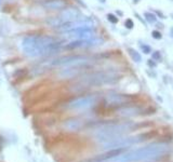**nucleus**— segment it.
Listing matches in <instances>:
<instances>
[{"label": "nucleus", "mask_w": 173, "mask_h": 162, "mask_svg": "<svg viewBox=\"0 0 173 162\" xmlns=\"http://www.w3.org/2000/svg\"><path fill=\"white\" fill-rule=\"evenodd\" d=\"M60 49L61 42L51 36L28 35L22 40V51L28 57L52 55Z\"/></svg>", "instance_id": "nucleus-1"}, {"label": "nucleus", "mask_w": 173, "mask_h": 162, "mask_svg": "<svg viewBox=\"0 0 173 162\" xmlns=\"http://www.w3.org/2000/svg\"><path fill=\"white\" fill-rule=\"evenodd\" d=\"M169 149L167 144H150L145 147H140L138 149H134L132 151H129L127 154H122L117 157L109 159H94L89 162H136V161H144V160H153V159L159 158L162 155H165L167 150Z\"/></svg>", "instance_id": "nucleus-2"}, {"label": "nucleus", "mask_w": 173, "mask_h": 162, "mask_svg": "<svg viewBox=\"0 0 173 162\" xmlns=\"http://www.w3.org/2000/svg\"><path fill=\"white\" fill-rule=\"evenodd\" d=\"M132 129V125L130 124H109L105 127L100 129V131L96 133V138L101 142H109L121 137V135Z\"/></svg>", "instance_id": "nucleus-3"}, {"label": "nucleus", "mask_w": 173, "mask_h": 162, "mask_svg": "<svg viewBox=\"0 0 173 162\" xmlns=\"http://www.w3.org/2000/svg\"><path fill=\"white\" fill-rule=\"evenodd\" d=\"M89 63V57L85 55H66L52 61L53 66H83Z\"/></svg>", "instance_id": "nucleus-4"}, {"label": "nucleus", "mask_w": 173, "mask_h": 162, "mask_svg": "<svg viewBox=\"0 0 173 162\" xmlns=\"http://www.w3.org/2000/svg\"><path fill=\"white\" fill-rule=\"evenodd\" d=\"M116 79V76L110 73H94L83 78V82L87 85H101L104 83L112 82Z\"/></svg>", "instance_id": "nucleus-5"}, {"label": "nucleus", "mask_w": 173, "mask_h": 162, "mask_svg": "<svg viewBox=\"0 0 173 162\" xmlns=\"http://www.w3.org/2000/svg\"><path fill=\"white\" fill-rule=\"evenodd\" d=\"M95 104V97L94 96H82V97H78L68 103L67 107L71 109H85V108H90Z\"/></svg>", "instance_id": "nucleus-6"}, {"label": "nucleus", "mask_w": 173, "mask_h": 162, "mask_svg": "<svg viewBox=\"0 0 173 162\" xmlns=\"http://www.w3.org/2000/svg\"><path fill=\"white\" fill-rule=\"evenodd\" d=\"M61 20L64 22V23H67V22H75L80 20V16H81V12L76 9V8H66V9H63L61 11L60 15Z\"/></svg>", "instance_id": "nucleus-7"}, {"label": "nucleus", "mask_w": 173, "mask_h": 162, "mask_svg": "<svg viewBox=\"0 0 173 162\" xmlns=\"http://www.w3.org/2000/svg\"><path fill=\"white\" fill-rule=\"evenodd\" d=\"M42 6L48 10H63L67 6L66 0H44Z\"/></svg>", "instance_id": "nucleus-8"}, {"label": "nucleus", "mask_w": 173, "mask_h": 162, "mask_svg": "<svg viewBox=\"0 0 173 162\" xmlns=\"http://www.w3.org/2000/svg\"><path fill=\"white\" fill-rule=\"evenodd\" d=\"M79 67L81 66H69V68H66V69H63L62 71L59 73V76L61 78H65V79H67V78H73L75 76H77L78 73H79Z\"/></svg>", "instance_id": "nucleus-9"}, {"label": "nucleus", "mask_w": 173, "mask_h": 162, "mask_svg": "<svg viewBox=\"0 0 173 162\" xmlns=\"http://www.w3.org/2000/svg\"><path fill=\"white\" fill-rule=\"evenodd\" d=\"M82 125V121L78 119H69L67 121H65L64 123V127H66L67 130H71V131H76L79 130Z\"/></svg>", "instance_id": "nucleus-10"}, {"label": "nucleus", "mask_w": 173, "mask_h": 162, "mask_svg": "<svg viewBox=\"0 0 173 162\" xmlns=\"http://www.w3.org/2000/svg\"><path fill=\"white\" fill-rule=\"evenodd\" d=\"M107 101L110 104H121L128 101V97L126 95H121V94H113V95H108Z\"/></svg>", "instance_id": "nucleus-11"}, {"label": "nucleus", "mask_w": 173, "mask_h": 162, "mask_svg": "<svg viewBox=\"0 0 173 162\" xmlns=\"http://www.w3.org/2000/svg\"><path fill=\"white\" fill-rule=\"evenodd\" d=\"M46 23L49 25V26H51V27H56V28H59L61 25L64 24V22L61 20L60 16H52V18H49L46 21Z\"/></svg>", "instance_id": "nucleus-12"}, {"label": "nucleus", "mask_w": 173, "mask_h": 162, "mask_svg": "<svg viewBox=\"0 0 173 162\" xmlns=\"http://www.w3.org/2000/svg\"><path fill=\"white\" fill-rule=\"evenodd\" d=\"M129 54H130L131 58H132V61H134V62H136V63H138V62H141L142 61V56L141 54L136 51V50L134 49H129Z\"/></svg>", "instance_id": "nucleus-13"}, {"label": "nucleus", "mask_w": 173, "mask_h": 162, "mask_svg": "<svg viewBox=\"0 0 173 162\" xmlns=\"http://www.w3.org/2000/svg\"><path fill=\"white\" fill-rule=\"evenodd\" d=\"M136 111H138V109L134 107H126L120 110V113L124 116H132V115H135Z\"/></svg>", "instance_id": "nucleus-14"}, {"label": "nucleus", "mask_w": 173, "mask_h": 162, "mask_svg": "<svg viewBox=\"0 0 173 162\" xmlns=\"http://www.w3.org/2000/svg\"><path fill=\"white\" fill-rule=\"evenodd\" d=\"M144 18H145L146 21L148 22L149 24H153V23H156V22H157V18H156V15L153 14V13H150V12H145Z\"/></svg>", "instance_id": "nucleus-15"}, {"label": "nucleus", "mask_w": 173, "mask_h": 162, "mask_svg": "<svg viewBox=\"0 0 173 162\" xmlns=\"http://www.w3.org/2000/svg\"><path fill=\"white\" fill-rule=\"evenodd\" d=\"M107 20H108L110 23H113V24H117V23H118V18H117L115 14H113V13H108V14H107Z\"/></svg>", "instance_id": "nucleus-16"}, {"label": "nucleus", "mask_w": 173, "mask_h": 162, "mask_svg": "<svg viewBox=\"0 0 173 162\" xmlns=\"http://www.w3.org/2000/svg\"><path fill=\"white\" fill-rule=\"evenodd\" d=\"M133 26H134V23H133V21H132L131 18H127V20L124 21V27L127 29H132Z\"/></svg>", "instance_id": "nucleus-17"}, {"label": "nucleus", "mask_w": 173, "mask_h": 162, "mask_svg": "<svg viewBox=\"0 0 173 162\" xmlns=\"http://www.w3.org/2000/svg\"><path fill=\"white\" fill-rule=\"evenodd\" d=\"M140 48H141L142 51H143L145 54H148V53L152 52V48L149 46H146V44H143V43H142V44H140Z\"/></svg>", "instance_id": "nucleus-18"}, {"label": "nucleus", "mask_w": 173, "mask_h": 162, "mask_svg": "<svg viewBox=\"0 0 173 162\" xmlns=\"http://www.w3.org/2000/svg\"><path fill=\"white\" fill-rule=\"evenodd\" d=\"M152 36H153V38L156 39V40H160V39L162 38V35H161V32H158V30H153V32H152Z\"/></svg>", "instance_id": "nucleus-19"}, {"label": "nucleus", "mask_w": 173, "mask_h": 162, "mask_svg": "<svg viewBox=\"0 0 173 162\" xmlns=\"http://www.w3.org/2000/svg\"><path fill=\"white\" fill-rule=\"evenodd\" d=\"M153 60L155 61H160L161 60V54H160V52H158V51H156V52H153Z\"/></svg>", "instance_id": "nucleus-20"}, {"label": "nucleus", "mask_w": 173, "mask_h": 162, "mask_svg": "<svg viewBox=\"0 0 173 162\" xmlns=\"http://www.w3.org/2000/svg\"><path fill=\"white\" fill-rule=\"evenodd\" d=\"M147 64H148L149 67H155L156 66V63H154V62H153V60H148Z\"/></svg>", "instance_id": "nucleus-21"}, {"label": "nucleus", "mask_w": 173, "mask_h": 162, "mask_svg": "<svg viewBox=\"0 0 173 162\" xmlns=\"http://www.w3.org/2000/svg\"><path fill=\"white\" fill-rule=\"evenodd\" d=\"M157 14H158L159 16H160V18H165V15H163L162 13L160 12V11H157Z\"/></svg>", "instance_id": "nucleus-22"}, {"label": "nucleus", "mask_w": 173, "mask_h": 162, "mask_svg": "<svg viewBox=\"0 0 173 162\" xmlns=\"http://www.w3.org/2000/svg\"><path fill=\"white\" fill-rule=\"evenodd\" d=\"M105 1H106V0H100V2H102V4H104Z\"/></svg>", "instance_id": "nucleus-23"}, {"label": "nucleus", "mask_w": 173, "mask_h": 162, "mask_svg": "<svg viewBox=\"0 0 173 162\" xmlns=\"http://www.w3.org/2000/svg\"><path fill=\"white\" fill-rule=\"evenodd\" d=\"M171 36L173 37V28H171Z\"/></svg>", "instance_id": "nucleus-24"}, {"label": "nucleus", "mask_w": 173, "mask_h": 162, "mask_svg": "<svg viewBox=\"0 0 173 162\" xmlns=\"http://www.w3.org/2000/svg\"><path fill=\"white\" fill-rule=\"evenodd\" d=\"M2 1H4V0H0V6H1V4H2Z\"/></svg>", "instance_id": "nucleus-25"}, {"label": "nucleus", "mask_w": 173, "mask_h": 162, "mask_svg": "<svg viewBox=\"0 0 173 162\" xmlns=\"http://www.w3.org/2000/svg\"><path fill=\"white\" fill-rule=\"evenodd\" d=\"M171 18H172V20H173V13H172V14H171Z\"/></svg>", "instance_id": "nucleus-26"}, {"label": "nucleus", "mask_w": 173, "mask_h": 162, "mask_svg": "<svg viewBox=\"0 0 173 162\" xmlns=\"http://www.w3.org/2000/svg\"><path fill=\"white\" fill-rule=\"evenodd\" d=\"M172 1H173V0H172Z\"/></svg>", "instance_id": "nucleus-27"}]
</instances>
